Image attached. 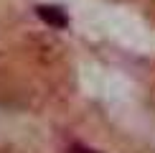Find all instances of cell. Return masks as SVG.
<instances>
[{"label": "cell", "instance_id": "cell-1", "mask_svg": "<svg viewBox=\"0 0 155 153\" xmlns=\"http://www.w3.org/2000/svg\"><path fill=\"white\" fill-rule=\"evenodd\" d=\"M36 15L41 18L43 23L54 25V28H66V25H69L66 10L59 8V5H38V8H36Z\"/></svg>", "mask_w": 155, "mask_h": 153}, {"label": "cell", "instance_id": "cell-2", "mask_svg": "<svg viewBox=\"0 0 155 153\" xmlns=\"http://www.w3.org/2000/svg\"><path fill=\"white\" fill-rule=\"evenodd\" d=\"M69 153H99V151L89 148V145H81V143H74V145H69Z\"/></svg>", "mask_w": 155, "mask_h": 153}]
</instances>
